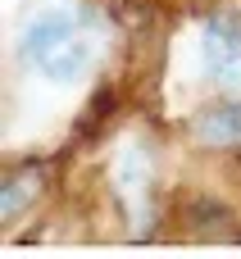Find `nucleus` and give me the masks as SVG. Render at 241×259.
<instances>
[{"label": "nucleus", "mask_w": 241, "mask_h": 259, "mask_svg": "<svg viewBox=\"0 0 241 259\" xmlns=\"http://www.w3.org/2000/svg\"><path fill=\"white\" fill-rule=\"evenodd\" d=\"M196 137L205 146H241V105H214L196 118Z\"/></svg>", "instance_id": "obj_3"}, {"label": "nucleus", "mask_w": 241, "mask_h": 259, "mask_svg": "<svg viewBox=\"0 0 241 259\" xmlns=\"http://www.w3.org/2000/svg\"><path fill=\"white\" fill-rule=\"evenodd\" d=\"M41 191V178L36 173H23V178H14L9 187H5V196H0V214L5 219H18L27 205H32V196Z\"/></svg>", "instance_id": "obj_5"}, {"label": "nucleus", "mask_w": 241, "mask_h": 259, "mask_svg": "<svg viewBox=\"0 0 241 259\" xmlns=\"http://www.w3.org/2000/svg\"><path fill=\"white\" fill-rule=\"evenodd\" d=\"M23 64H32L41 77L50 82H73L87 64H91V41L77 32V18L68 9H46L23 27L18 41Z\"/></svg>", "instance_id": "obj_1"}, {"label": "nucleus", "mask_w": 241, "mask_h": 259, "mask_svg": "<svg viewBox=\"0 0 241 259\" xmlns=\"http://www.w3.org/2000/svg\"><path fill=\"white\" fill-rule=\"evenodd\" d=\"M205 68L219 87H241V23L232 14L205 23Z\"/></svg>", "instance_id": "obj_2"}, {"label": "nucleus", "mask_w": 241, "mask_h": 259, "mask_svg": "<svg viewBox=\"0 0 241 259\" xmlns=\"http://www.w3.org/2000/svg\"><path fill=\"white\" fill-rule=\"evenodd\" d=\"M114 182H118V191H123L128 200H137V196L146 191V155H141V146H128V150H123V159H118V168H114Z\"/></svg>", "instance_id": "obj_4"}]
</instances>
